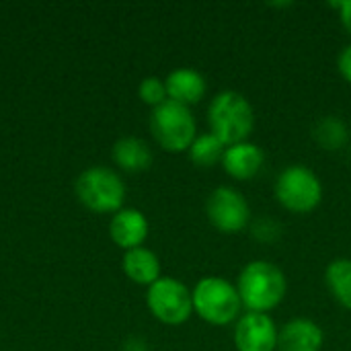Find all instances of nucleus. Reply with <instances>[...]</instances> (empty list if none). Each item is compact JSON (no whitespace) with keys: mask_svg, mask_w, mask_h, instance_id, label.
Instances as JSON below:
<instances>
[{"mask_svg":"<svg viewBox=\"0 0 351 351\" xmlns=\"http://www.w3.org/2000/svg\"><path fill=\"white\" fill-rule=\"evenodd\" d=\"M123 274L140 286H152L160 278V259L154 251L146 247H136L123 251L121 259Z\"/></svg>","mask_w":351,"mask_h":351,"instance_id":"nucleus-15","label":"nucleus"},{"mask_svg":"<svg viewBox=\"0 0 351 351\" xmlns=\"http://www.w3.org/2000/svg\"><path fill=\"white\" fill-rule=\"evenodd\" d=\"M193 313L216 327H224L230 323H237L241 319L243 302L237 290V284H232L226 278L220 276H206L202 278L193 290Z\"/></svg>","mask_w":351,"mask_h":351,"instance_id":"nucleus-3","label":"nucleus"},{"mask_svg":"<svg viewBox=\"0 0 351 351\" xmlns=\"http://www.w3.org/2000/svg\"><path fill=\"white\" fill-rule=\"evenodd\" d=\"M280 329L265 313H243L232 339L237 351H276Z\"/></svg>","mask_w":351,"mask_h":351,"instance_id":"nucleus-9","label":"nucleus"},{"mask_svg":"<svg viewBox=\"0 0 351 351\" xmlns=\"http://www.w3.org/2000/svg\"><path fill=\"white\" fill-rule=\"evenodd\" d=\"M325 284L331 296L343 306L351 311V257L333 259L325 269Z\"/></svg>","mask_w":351,"mask_h":351,"instance_id":"nucleus-17","label":"nucleus"},{"mask_svg":"<svg viewBox=\"0 0 351 351\" xmlns=\"http://www.w3.org/2000/svg\"><path fill=\"white\" fill-rule=\"evenodd\" d=\"M265 165V152L255 142H241L234 146H226L222 156V169L228 177L237 181L255 179Z\"/></svg>","mask_w":351,"mask_h":351,"instance_id":"nucleus-11","label":"nucleus"},{"mask_svg":"<svg viewBox=\"0 0 351 351\" xmlns=\"http://www.w3.org/2000/svg\"><path fill=\"white\" fill-rule=\"evenodd\" d=\"M337 70H339L341 78L351 84V43H348L339 51V56H337Z\"/></svg>","mask_w":351,"mask_h":351,"instance_id":"nucleus-21","label":"nucleus"},{"mask_svg":"<svg viewBox=\"0 0 351 351\" xmlns=\"http://www.w3.org/2000/svg\"><path fill=\"white\" fill-rule=\"evenodd\" d=\"M165 84H167L169 99L185 107L197 105L204 99L206 88H208L204 74L193 68H175L165 78Z\"/></svg>","mask_w":351,"mask_h":351,"instance_id":"nucleus-13","label":"nucleus"},{"mask_svg":"<svg viewBox=\"0 0 351 351\" xmlns=\"http://www.w3.org/2000/svg\"><path fill=\"white\" fill-rule=\"evenodd\" d=\"M323 343L325 333L319 323L311 319H292L280 329L276 351H321Z\"/></svg>","mask_w":351,"mask_h":351,"instance_id":"nucleus-12","label":"nucleus"},{"mask_svg":"<svg viewBox=\"0 0 351 351\" xmlns=\"http://www.w3.org/2000/svg\"><path fill=\"white\" fill-rule=\"evenodd\" d=\"M210 134H214L224 146L247 142L255 128V109L251 101L237 90L218 93L208 107Z\"/></svg>","mask_w":351,"mask_h":351,"instance_id":"nucleus-2","label":"nucleus"},{"mask_svg":"<svg viewBox=\"0 0 351 351\" xmlns=\"http://www.w3.org/2000/svg\"><path fill=\"white\" fill-rule=\"evenodd\" d=\"M111 156L119 169L130 171V173L146 171L152 167V160H154L150 144L138 136H121L119 140H115L111 148Z\"/></svg>","mask_w":351,"mask_h":351,"instance_id":"nucleus-14","label":"nucleus"},{"mask_svg":"<svg viewBox=\"0 0 351 351\" xmlns=\"http://www.w3.org/2000/svg\"><path fill=\"white\" fill-rule=\"evenodd\" d=\"M138 97L142 99V103L150 105L152 109H156L158 105L167 103L169 101V95H167V84L162 78L158 76H146L140 80L138 84Z\"/></svg>","mask_w":351,"mask_h":351,"instance_id":"nucleus-19","label":"nucleus"},{"mask_svg":"<svg viewBox=\"0 0 351 351\" xmlns=\"http://www.w3.org/2000/svg\"><path fill=\"white\" fill-rule=\"evenodd\" d=\"M251 234L261 243H274L282 234V226L274 218H257L251 222Z\"/></svg>","mask_w":351,"mask_h":351,"instance_id":"nucleus-20","label":"nucleus"},{"mask_svg":"<svg viewBox=\"0 0 351 351\" xmlns=\"http://www.w3.org/2000/svg\"><path fill=\"white\" fill-rule=\"evenodd\" d=\"M226 146L214 136V134H202L193 140V144L189 146V158L195 167L202 169H212L216 165H222V156H224Z\"/></svg>","mask_w":351,"mask_h":351,"instance_id":"nucleus-18","label":"nucleus"},{"mask_svg":"<svg viewBox=\"0 0 351 351\" xmlns=\"http://www.w3.org/2000/svg\"><path fill=\"white\" fill-rule=\"evenodd\" d=\"M146 304L154 319L171 327L183 325L193 315L191 290L171 276H160L152 286H148Z\"/></svg>","mask_w":351,"mask_h":351,"instance_id":"nucleus-7","label":"nucleus"},{"mask_svg":"<svg viewBox=\"0 0 351 351\" xmlns=\"http://www.w3.org/2000/svg\"><path fill=\"white\" fill-rule=\"evenodd\" d=\"M313 140L327 152H337L348 146L350 142V128L337 115L321 117L313 128Z\"/></svg>","mask_w":351,"mask_h":351,"instance_id":"nucleus-16","label":"nucleus"},{"mask_svg":"<svg viewBox=\"0 0 351 351\" xmlns=\"http://www.w3.org/2000/svg\"><path fill=\"white\" fill-rule=\"evenodd\" d=\"M237 290L247 313H265L278 308L288 292L286 274L271 261L257 259L241 269Z\"/></svg>","mask_w":351,"mask_h":351,"instance_id":"nucleus-1","label":"nucleus"},{"mask_svg":"<svg viewBox=\"0 0 351 351\" xmlns=\"http://www.w3.org/2000/svg\"><path fill=\"white\" fill-rule=\"evenodd\" d=\"M76 197L93 212L115 214L125 202V183L109 167H88L74 181Z\"/></svg>","mask_w":351,"mask_h":351,"instance_id":"nucleus-4","label":"nucleus"},{"mask_svg":"<svg viewBox=\"0 0 351 351\" xmlns=\"http://www.w3.org/2000/svg\"><path fill=\"white\" fill-rule=\"evenodd\" d=\"M206 214L210 224L222 234H237L251 226L253 214L247 197L228 185L216 187L206 202Z\"/></svg>","mask_w":351,"mask_h":351,"instance_id":"nucleus-8","label":"nucleus"},{"mask_svg":"<svg viewBox=\"0 0 351 351\" xmlns=\"http://www.w3.org/2000/svg\"><path fill=\"white\" fill-rule=\"evenodd\" d=\"M150 132L156 144L167 152H185L197 138V125L191 109L171 99L152 109Z\"/></svg>","mask_w":351,"mask_h":351,"instance_id":"nucleus-5","label":"nucleus"},{"mask_svg":"<svg viewBox=\"0 0 351 351\" xmlns=\"http://www.w3.org/2000/svg\"><path fill=\"white\" fill-rule=\"evenodd\" d=\"M276 199L292 214H311L323 202V183L313 169L290 165L276 179Z\"/></svg>","mask_w":351,"mask_h":351,"instance_id":"nucleus-6","label":"nucleus"},{"mask_svg":"<svg viewBox=\"0 0 351 351\" xmlns=\"http://www.w3.org/2000/svg\"><path fill=\"white\" fill-rule=\"evenodd\" d=\"M121 351H148V343L140 337H130L125 343H123V350Z\"/></svg>","mask_w":351,"mask_h":351,"instance_id":"nucleus-23","label":"nucleus"},{"mask_svg":"<svg viewBox=\"0 0 351 351\" xmlns=\"http://www.w3.org/2000/svg\"><path fill=\"white\" fill-rule=\"evenodd\" d=\"M148 230H150L148 218L138 208H121L119 212L111 216V222H109V234L113 243L121 247L123 251L144 247Z\"/></svg>","mask_w":351,"mask_h":351,"instance_id":"nucleus-10","label":"nucleus"},{"mask_svg":"<svg viewBox=\"0 0 351 351\" xmlns=\"http://www.w3.org/2000/svg\"><path fill=\"white\" fill-rule=\"evenodd\" d=\"M339 8V19L343 23V27L348 29V33H351V0H346V2H339V4H333Z\"/></svg>","mask_w":351,"mask_h":351,"instance_id":"nucleus-22","label":"nucleus"}]
</instances>
